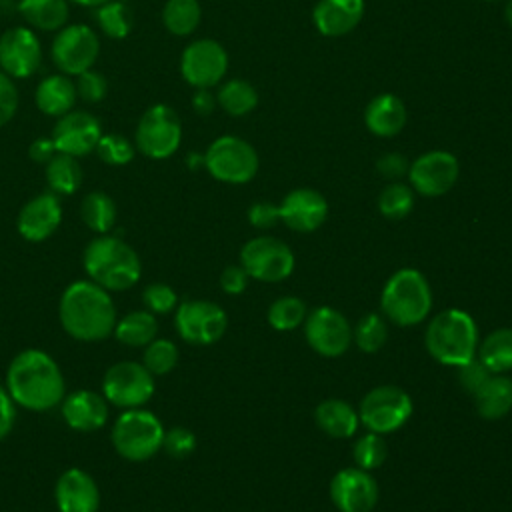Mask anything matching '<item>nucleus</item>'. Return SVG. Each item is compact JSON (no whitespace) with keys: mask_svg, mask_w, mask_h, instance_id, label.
<instances>
[{"mask_svg":"<svg viewBox=\"0 0 512 512\" xmlns=\"http://www.w3.org/2000/svg\"><path fill=\"white\" fill-rule=\"evenodd\" d=\"M192 106H194V110H196L198 114L206 116V114H210V112L214 110L216 98H214L206 88H200V90L194 94V98H192Z\"/></svg>","mask_w":512,"mask_h":512,"instance_id":"5fc2aeb1","label":"nucleus"},{"mask_svg":"<svg viewBox=\"0 0 512 512\" xmlns=\"http://www.w3.org/2000/svg\"><path fill=\"white\" fill-rule=\"evenodd\" d=\"M96 154L104 164L124 166L134 158V144L120 134H102L96 144Z\"/></svg>","mask_w":512,"mask_h":512,"instance_id":"79ce46f5","label":"nucleus"},{"mask_svg":"<svg viewBox=\"0 0 512 512\" xmlns=\"http://www.w3.org/2000/svg\"><path fill=\"white\" fill-rule=\"evenodd\" d=\"M108 400L94 390H74L60 402L64 422L78 432H92L108 422Z\"/></svg>","mask_w":512,"mask_h":512,"instance_id":"5701e85b","label":"nucleus"},{"mask_svg":"<svg viewBox=\"0 0 512 512\" xmlns=\"http://www.w3.org/2000/svg\"><path fill=\"white\" fill-rule=\"evenodd\" d=\"M16 422V404L10 398L6 386H0V440H4Z\"/></svg>","mask_w":512,"mask_h":512,"instance_id":"603ef678","label":"nucleus"},{"mask_svg":"<svg viewBox=\"0 0 512 512\" xmlns=\"http://www.w3.org/2000/svg\"><path fill=\"white\" fill-rule=\"evenodd\" d=\"M46 182L54 194H74L82 184V168L76 156L56 152L54 158L46 164Z\"/></svg>","mask_w":512,"mask_h":512,"instance_id":"2f4dec72","label":"nucleus"},{"mask_svg":"<svg viewBox=\"0 0 512 512\" xmlns=\"http://www.w3.org/2000/svg\"><path fill=\"white\" fill-rule=\"evenodd\" d=\"M484 2H492V0H484Z\"/></svg>","mask_w":512,"mask_h":512,"instance_id":"13d9d810","label":"nucleus"},{"mask_svg":"<svg viewBox=\"0 0 512 512\" xmlns=\"http://www.w3.org/2000/svg\"><path fill=\"white\" fill-rule=\"evenodd\" d=\"M62 222V206L54 192H44L28 200L16 220L20 236L28 242H42L50 238Z\"/></svg>","mask_w":512,"mask_h":512,"instance_id":"412c9836","label":"nucleus"},{"mask_svg":"<svg viewBox=\"0 0 512 512\" xmlns=\"http://www.w3.org/2000/svg\"><path fill=\"white\" fill-rule=\"evenodd\" d=\"M18 12L38 30H60L68 20L66 0H20Z\"/></svg>","mask_w":512,"mask_h":512,"instance_id":"7c9ffc66","label":"nucleus"},{"mask_svg":"<svg viewBox=\"0 0 512 512\" xmlns=\"http://www.w3.org/2000/svg\"><path fill=\"white\" fill-rule=\"evenodd\" d=\"M84 224L98 234H108L116 222V204L106 192H90L80 204Z\"/></svg>","mask_w":512,"mask_h":512,"instance_id":"72a5a7b5","label":"nucleus"},{"mask_svg":"<svg viewBox=\"0 0 512 512\" xmlns=\"http://www.w3.org/2000/svg\"><path fill=\"white\" fill-rule=\"evenodd\" d=\"M364 16V0H318L312 10L314 26L322 36L338 38L352 32Z\"/></svg>","mask_w":512,"mask_h":512,"instance_id":"b1692460","label":"nucleus"},{"mask_svg":"<svg viewBox=\"0 0 512 512\" xmlns=\"http://www.w3.org/2000/svg\"><path fill=\"white\" fill-rule=\"evenodd\" d=\"M96 20L100 30L114 40H122L130 34L132 28V20H130V10L126 8V4L122 2H104L100 4L98 12H96Z\"/></svg>","mask_w":512,"mask_h":512,"instance_id":"a19ab883","label":"nucleus"},{"mask_svg":"<svg viewBox=\"0 0 512 512\" xmlns=\"http://www.w3.org/2000/svg\"><path fill=\"white\" fill-rule=\"evenodd\" d=\"M406 120H408V112L404 102L398 96L388 92L374 96L364 110L366 128L380 138H390L402 132V128L406 126Z\"/></svg>","mask_w":512,"mask_h":512,"instance_id":"393cba45","label":"nucleus"},{"mask_svg":"<svg viewBox=\"0 0 512 512\" xmlns=\"http://www.w3.org/2000/svg\"><path fill=\"white\" fill-rule=\"evenodd\" d=\"M180 140L182 124L174 108L168 104H154L140 116L134 144L144 156L152 160L170 158L178 150Z\"/></svg>","mask_w":512,"mask_h":512,"instance_id":"1a4fd4ad","label":"nucleus"},{"mask_svg":"<svg viewBox=\"0 0 512 512\" xmlns=\"http://www.w3.org/2000/svg\"><path fill=\"white\" fill-rule=\"evenodd\" d=\"M302 330L308 346L326 358L342 356L352 344V326L348 318L332 306L308 310Z\"/></svg>","mask_w":512,"mask_h":512,"instance_id":"ddd939ff","label":"nucleus"},{"mask_svg":"<svg viewBox=\"0 0 512 512\" xmlns=\"http://www.w3.org/2000/svg\"><path fill=\"white\" fill-rule=\"evenodd\" d=\"M314 422L326 436L336 440L352 438L360 426L358 408L340 398L322 400L314 408Z\"/></svg>","mask_w":512,"mask_h":512,"instance_id":"a878e982","label":"nucleus"},{"mask_svg":"<svg viewBox=\"0 0 512 512\" xmlns=\"http://www.w3.org/2000/svg\"><path fill=\"white\" fill-rule=\"evenodd\" d=\"M142 302L152 314H168L178 306V294L164 282H152L144 288Z\"/></svg>","mask_w":512,"mask_h":512,"instance_id":"37998d69","label":"nucleus"},{"mask_svg":"<svg viewBox=\"0 0 512 512\" xmlns=\"http://www.w3.org/2000/svg\"><path fill=\"white\" fill-rule=\"evenodd\" d=\"M280 222L294 232H314L328 218V200L312 188L290 190L278 204Z\"/></svg>","mask_w":512,"mask_h":512,"instance_id":"aec40b11","label":"nucleus"},{"mask_svg":"<svg viewBox=\"0 0 512 512\" xmlns=\"http://www.w3.org/2000/svg\"><path fill=\"white\" fill-rule=\"evenodd\" d=\"M76 94L84 100V102H100L104 100V96L108 94V82L104 78V74L96 72V70H86L82 74H78L76 78Z\"/></svg>","mask_w":512,"mask_h":512,"instance_id":"a18cd8bd","label":"nucleus"},{"mask_svg":"<svg viewBox=\"0 0 512 512\" xmlns=\"http://www.w3.org/2000/svg\"><path fill=\"white\" fill-rule=\"evenodd\" d=\"M504 18H506V22L512 26V0H508L506 6H504Z\"/></svg>","mask_w":512,"mask_h":512,"instance_id":"6e6d98bb","label":"nucleus"},{"mask_svg":"<svg viewBox=\"0 0 512 512\" xmlns=\"http://www.w3.org/2000/svg\"><path fill=\"white\" fill-rule=\"evenodd\" d=\"M476 358L492 372L506 374L512 370V328H496L478 342Z\"/></svg>","mask_w":512,"mask_h":512,"instance_id":"c85d7f7f","label":"nucleus"},{"mask_svg":"<svg viewBox=\"0 0 512 512\" xmlns=\"http://www.w3.org/2000/svg\"><path fill=\"white\" fill-rule=\"evenodd\" d=\"M54 500L58 512H98L100 490L86 470L68 468L56 480Z\"/></svg>","mask_w":512,"mask_h":512,"instance_id":"4be33fe9","label":"nucleus"},{"mask_svg":"<svg viewBox=\"0 0 512 512\" xmlns=\"http://www.w3.org/2000/svg\"><path fill=\"white\" fill-rule=\"evenodd\" d=\"M412 398L394 384H382L368 390L358 406L360 426L368 432L390 434L400 430L412 416Z\"/></svg>","mask_w":512,"mask_h":512,"instance_id":"0eeeda50","label":"nucleus"},{"mask_svg":"<svg viewBox=\"0 0 512 512\" xmlns=\"http://www.w3.org/2000/svg\"><path fill=\"white\" fill-rule=\"evenodd\" d=\"M478 326L474 318L460 308L440 310L430 318L424 330V346L428 354L442 366L458 368L478 350Z\"/></svg>","mask_w":512,"mask_h":512,"instance_id":"20e7f679","label":"nucleus"},{"mask_svg":"<svg viewBox=\"0 0 512 512\" xmlns=\"http://www.w3.org/2000/svg\"><path fill=\"white\" fill-rule=\"evenodd\" d=\"M72 2L82 4V6H100V4H104V2H108V0H72Z\"/></svg>","mask_w":512,"mask_h":512,"instance_id":"4d7b16f0","label":"nucleus"},{"mask_svg":"<svg viewBox=\"0 0 512 512\" xmlns=\"http://www.w3.org/2000/svg\"><path fill=\"white\" fill-rule=\"evenodd\" d=\"M202 18V8L198 0H168L162 10V22L166 30L174 36L192 34Z\"/></svg>","mask_w":512,"mask_h":512,"instance_id":"f704fd0d","label":"nucleus"},{"mask_svg":"<svg viewBox=\"0 0 512 512\" xmlns=\"http://www.w3.org/2000/svg\"><path fill=\"white\" fill-rule=\"evenodd\" d=\"M174 326L184 342L194 346H208L224 336L228 328V316L216 302L184 300L176 306Z\"/></svg>","mask_w":512,"mask_h":512,"instance_id":"f8f14e48","label":"nucleus"},{"mask_svg":"<svg viewBox=\"0 0 512 512\" xmlns=\"http://www.w3.org/2000/svg\"><path fill=\"white\" fill-rule=\"evenodd\" d=\"M228 70V54L224 46L212 38H200L188 44L180 58V72L194 88L216 86Z\"/></svg>","mask_w":512,"mask_h":512,"instance_id":"dca6fc26","label":"nucleus"},{"mask_svg":"<svg viewBox=\"0 0 512 512\" xmlns=\"http://www.w3.org/2000/svg\"><path fill=\"white\" fill-rule=\"evenodd\" d=\"M42 64L38 36L24 26L8 28L0 36V66L10 78H28Z\"/></svg>","mask_w":512,"mask_h":512,"instance_id":"a211bd4d","label":"nucleus"},{"mask_svg":"<svg viewBox=\"0 0 512 512\" xmlns=\"http://www.w3.org/2000/svg\"><path fill=\"white\" fill-rule=\"evenodd\" d=\"M352 342L366 354H374L388 342V320L382 314L368 312L352 326Z\"/></svg>","mask_w":512,"mask_h":512,"instance_id":"c9c22d12","label":"nucleus"},{"mask_svg":"<svg viewBox=\"0 0 512 512\" xmlns=\"http://www.w3.org/2000/svg\"><path fill=\"white\" fill-rule=\"evenodd\" d=\"M142 364L146 370L156 378L172 372L178 364V348L168 338H154L150 344L144 346Z\"/></svg>","mask_w":512,"mask_h":512,"instance_id":"ea45409f","label":"nucleus"},{"mask_svg":"<svg viewBox=\"0 0 512 512\" xmlns=\"http://www.w3.org/2000/svg\"><path fill=\"white\" fill-rule=\"evenodd\" d=\"M414 208V190L404 182H390L378 194V210L388 220H402Z\"/></svg>","mask_w":512,"mask_h":512,"instance_id":"4c0bfd02","label":"nucleus"},{"mask_svg":"<svg viewBox=\"0 0 512 512\" xmlns=\"http://www.w3.org/2000/svg\"><path fill=\"white\" fill-rule=\"evenodd\" d=\"M162 450L172 458H186L196 450V436L184 426H174L164 432Z\"/></svg>","mask_w":512,"mask_h":512,"instance_id":"c03bdc74","label":"nucleus"},{"mask_svg":"<svg viewBox=\"0 0 512 512\" xmlns=\"http://www.w3.org/2000/svg\"><path fill=\"white\" fill-rule=\"evenodd\" d=\"M154 376L142 362L122 360L112 364L102 378V396L108 404L128 410L144 406L154 394Z\"/></svg>","mask_w":512,"mask_h":512,"instance_id":"9d476101","label":"nucleus"},{"mask_svg":"<svg viewBox=\"0 0 512 512\" xmlns=\"http://www.w3.org/2000/svg\"><path fill=\"white\" fill-rule=\"evenodd\" d=\"M490 374L492 372L478 358H472L470 362L458 366V382L468 394H474L488 380Z\"/></svg>","mask_w":512,"mask_h":512,"instance_id":"49530a36","label":"nucleus"},{"mask_svg":"<svg viewBox=\"0 0 512 512\" xmlns=\"http://www.w3.org/2000/svg\"><path fill=\"white\" fill-rule=\"evenodd\" d=\"M34 98H36V106L42 114L60 118L72 110V106L78 98L76 84L68 76H62V74L46 76L36 86Z\"/></svg>","mask_w":512,"mask_h":512,"instance_id":"bb28decb","label":"nucleus"},{"mask_svg":"<svg viewBox=\"0 0 512 512\" xmlns=\"http://www.w3.org/2000/svg\"><path fill=\"white\" fill-rule=\"evenodd\" d=\"M472 396L482 418L498 420L512 410V378L504 374H490Z\"/></svg>","mask_w":512,"mask_h":512,"instance_id":"cd10ccee","label":"nucleus"},{"mask_svg":"<svg viewBox=\"0 0 512 512\" xmlns=\"http://www.w3.org/2000/svg\"><path fill=\"white\" fill-rule=\"evenodd\" d=\"M248 222H250L254 228H260V230L272 228L276 222H280L278 204H272V202H266V200L254 202V204L248 208Z\"/></svg>","mask_w":512,"mask_h":512,"instance_id":"09e8293b","label":"nucleus"},{"mask_svg":"<svg viewBox=\"0 0 512 512\" xmlns=\"http://www.w3.org/2000/svg\"><path fill=\"white\" fill-rule=\"evenodd\" d=\"M88 280L108 292L132 288L142 274V264L136 250L118 236H96L82 254Z\"/></svg>","mask_w":512,"mask_h":512,"instance_id":"7ed1b4c3","label":"nucleus"},{"mask_svg":"<svg viewBox=\"0 0 512 512\" xmlns=\"http://www.w3.org/2000/svg\"><path fill=\"white\" fill-rule=\"evenodd\" d=\"M100 136L102 128L96 116L82 110H70L58 118L52 132V142L58 152L78 158L96 150Z\"/></svg>","mask_w":512,"mask_h":512,"instance_id":"6ab92c4d","label":"nucleus"},{"mask_svg":"<svg viewBox=\"0 0 512 512\" xmlns=\"http://www.w3.org/2000/svg\"><path fill=\"white\" fill-rule=\"evenodd\" d=\"M458 174V160L448 150L424 152L408 166L410 188L426 198L446 194L456 184Z\"/></svg>","mask_w":512,"mask_h":512,"instance_id":"2eb2a0df","label":"nucleus"},{"mask_svg":"<svg viewBox=\"0 0 512 512\" xmlns=\"http://www.w3.org/2000/svg\"><path fill=\"white\" fill-rule=\"evenodd\" d=\"M18 110V90L6 72H0V126L8 124Z\"/></svg>","mask_w":512,"mask_h":512,"instance_id":"de8ad7c7","label":"nucleus"},{"mask_svg":"<svg viewBox=\"0 0 512 512\" xmlns=\"http://www.w3.org/2000/svg\"><path fill=\"white\" fill-rule=\"evenodd\" d=\"M430 310L432 288L420 270L400 268L386 280L380 294V312L388 322L410 328L422 324Z\"/></svg>","mask_w":512,"mask_h":512,"instance_id":"39448f33","label":"nucleus"},{"mask_svg":"<svg viewBox=\"0 0 512 512\" xmlns=\"http://www.w3.org/2000/svg\"><path fill=\"white\" fill-rule=\"evenodd\" d=\"M204 166L220 182L246 184L258 172V154L250 142L238 136H220L208 146Z\"/></svg>","mask_w":512,"mask_h":512,"instance_id":"6e6552de","label":"nucleus"},{"mask_svg":"<svg viewBox=\"0 0 512 512\" xmlns=\"http://www.w3.org/2000/svg\"><path fill=\"white\" fill-rule=\"evenodd\" d=\"M6 390L16 406L46 412L60 406L66 382L56 360L38 348L16 354L6 370Z\"/></svg>","mask_w":512,"mask_h":512,"instance_id":"f257e3e1","label":"nucleus"},{"mask_svg":"<svg viewBox=\"0 0 512 512\" xmlns=\"http://www.w3.org/2000/svg\"><path fill=\"white\" fill-rule=\"evenodd\" d=\"M164 432L166 430L154 412L128 408L122 410L112 426V446L126 460L144 462L162 450Z\"/></svg>","mask_w":512,"mask_h":512,"instance_id":"423d86ee","label":"nucleus"},{"mask_svg":"<svg viewBox=\"0 0 512 512\" xmlns=\"http://www.w3.org/2000/svg\"><path fill=\"white\" fill-rule=\"evenodd\" d=\"M248 282H250V276L240 264H230L220 274V288L230 296L242 294L248 288Z\"/></svg>","mask_w":512,"mask_h":512,"instance_id":"8fccbe9b","label":"nucleus"},{"mask_svg":"<svg viewBox=\"0 0 512 512\" xmlns=\"http://www.w3.org/2000/svg\"><path fill=\"white\" fill-rule=\"evenodd\" d=\"M56 152H58V150H56L52 138H46V136H40V138L32 140V144L28 146V156H30V160H34V162H38V164H44V166L54 158Z\"/></svg>","mask_w":512,"mask_h":512,"instance_id":"864d4df0","label":"nucleus"},{"mask_svg":"<svg viewBox=\"0 0 512 512\" xmlns=\"http://www.w3.org/2000/svg\"><path fill=\"white\" fill-rule=\"evenodd\" d=\"M352 458H354V466L372 472V470L380 468L386 462L388 442L384 440L382 434L366 430V434H362L354 440Z\"/></svg>","mask_w":512,"mask_h":512,"instance_id":"58836bf2","label":"nucleus"},{"mask_svg":"<svg viewBox=\"0 0 512 512\" xmlns=\"http://www.w3.org/2000/svg\"><path fill=\"white\" fill-rule=\"evenodd\" d=\"M100 40L86 24L60 28L52 42V60L64 74L78 76L90 70L98 58Z\"/></svg>","mask_w":512,"mask_h":512,"instance_id":"4468645a","label":"nucleus"},{"mask_svg":"<svg viewBox=\"0 0 512 512\" xmlns=\"http://www.w3.org/2000/svg\"><path fill=\"white\" fill-rule=\"evenodd\" d=\"M292 248L274 236H256L240 250V266L252 280L280 282L294 272Z\"/></svg>","mask_w":512,"mask_h":512,"instance_id":"9b49d317","label":"nucleus"},{"mask_svg":"<svg viewBox=\"0 0 512 512\" xmlns=\"http://www.w3.org/2000/svg\"><path fill=\"white\" fill-rule=\"evenodd\" d=\"M308 308L298 296H280L268 308V324L278 332H290L304 324Z\"/></svg>","mask_w":512,"mask_h":512,"instance_id":"e433bc0d","label":"nucleus"},{"mask_svg":"<svg viewBox=\"0 0 512 512\" xmlns=\"http://www.w3.org/2000/svg\"><path fill=\"white\" fill-rule=\"evenodd\" d=\"M158 332V320L156 314L148 312V310H132L126 316H122L120 320H116L114 326V338L124 344V346H146L156 338Z\"/></svg>","mask_w":512,"mask_h":512,"instance_id":"c756f323","label":"nucleus"},{"mask_svg":"<svg viewBox=\"0 0 512 512\" xmlns=\"http://www.w3.org/2000/svg\"><path fill=\"white\" fill-rule=\"evenodd\" d=\"M216 102L230 116H246L256 108L258 92L250 82L242 78H232L220 86Z\"/></svg>","mask_w":512,"mask_h":512,"instance_id":"473e14b6","label":"nucleus"},{"mask_svg":"<svg viewBox=\"0 0 512 512\" xmlns=\"http://www.w3.org/2000/svg\"><path fill=\"white\" fill-rule=\"evenodd\" d=\"M58 318L72 338L98 342L114 332L116 306L110 292L92 280H74L60 296Z\"/></svg>","mask_w":512,"mask_h":512,"instance_id":"f03ea898","label":"nucleus"},{"mask_svg":"<svg viewBox=\"0 0 512 512\" xmlns=\"http://www.w3.org/2000/svg\"><path fill=\"white\" fill-rule=\"evenodd\" d=\"M330 500L340 512H372L378 504V482L358 466L338 470L328 486Z\"/></svg>","mask_w":512,"mask_h":512,"instance_id":"f3484780","label":"nucleus"},{"mask_svg":"<svg viewBox=\"0 0 512 512\" xmlns=\"http://www.w3.org/2000/svg\"><path fill=\"white\" fill-rule=\"evenodd\" d=\"M408 162L402 154L398 152H388L384 156L378 158L376 162V170L384 176V178H400L404 174H408Z\"/></svg>","mask_w":512,"mask_h":512,"instance_id":"3c124183","label":"nucleus"}]
</instances>
